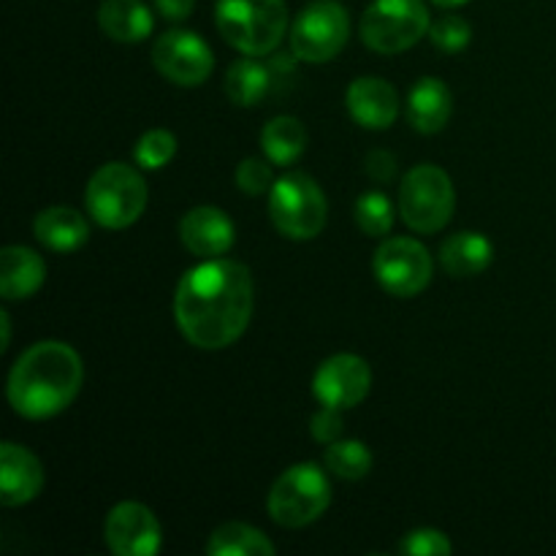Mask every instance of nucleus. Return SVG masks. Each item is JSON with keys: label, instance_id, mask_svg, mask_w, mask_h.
I'll list each match as a JSON object with an SVG mask.
<instances>
[{"label": "nucleus", "instance_id": "obj_1", "mask_svg": "<svg viewBox=\"0 0 556 556\" xmlns=\"http://www.w3.org/2000/svg\"><path fill=\"white\" fill-rule=\"evenodd\" d=\"M255 307L253 275L231 258H206L179 280L174 318L190 345L223 351L248 331Z\"/></svg>", "mask_w": 556, "mask_h": 556}, {"label": "nucleus", "instance_id": "obj_25", "mask_svg": "<svg viewBox=\"0 0 556 556\" xmlns=\"http://www.w3.org/2000/svg\"><path fill=\"white\" fill-rule=\"evenodd\" d=\"M326 470L342 481H362L372 470V451L362 440H337L326 448Z\"/></svg>", "mask_w": 556, "mask_h": 556}, {"label": "nucleus", "instance_id": "obj_24", "mask_svg": "<svg viewBox=\"0 0 556 556\" xmlns=\"http://www.w3.org/2000/svg\"><path fill=\"white\" fill-rule=\"evenodd\" d=\"M210 556H275V543L255 527L242 521L220 525L206 543Z\"/></svg>", "mask_w": 556, "mask_h": 556}, {"label": "nucleus", "instance_id": "obj_15", "mask_svg": "<svg viewBox=\"0 0 556 556\" xmlns=\"http://www.w3.org/2000/svg\"><path fill=\"white\" fill-rule=\"evenodd\" d=\"M43 489V467L36 454L16 443L0 445V503L20 508L36 500Z\"/></svg>", "mask_w": 556, "mask_h": 556}, {"label": "nucleus", "instance_id": "obj_5", "mask_svg": "<svg viewBox=\"0 0 556 556\" xmlns=\"http://www.w3.org/2000/svg\"><path fill=\"white\" fill-rule=\"evenodd\" d=\"M331 503V483L320 465L315 462H299L288 467L275 486L269 489L266 508L275 525L286 530H299L313 521H318L326 514Z\"/></svg>", "mask_w": 556, "mask_h": 556}, {"label": "nucleus", "instance_id": "obj_2", "mask_svg": "<svg viewBox=\"0 0 556 556\" xmlns=\"http://www.w3.org/2000/svg\"><path fill=\"white\" fill-rule=\"evenodd\" d=\"M85 367L79 353L58 340L27 348L9 372V405L16 416L47 421L63 413L81 391Z\"/></svg>", "mask_w": 556, "mask_h": 556}, {"label": "nucleus", "instance_id": "obj_22", "mask_svg": "<svg viewBox=\"0 0 556 556\" xmlns=\"http://www.w3.org/2000/svg\"><path fill=\"white\" fill-rule=\"evenodd\" d=\"M494 258V248L483 233L459 231L451 233L440 244V264L451 277H476L489 269Z\"/></svg>", "mask_w": 556, "mask_h": 556}, {"label": "nucleus", "instance_id": "obj_10", "mask_svg": "<svg viewBox=\"0 0 556 556\" xmlns=\"http://www.w3.org/2000/svg\"><path fill=\"white\" fill-rule=\"evenodd\" d=\"M375 277L391 296L410 299L432 282V255L418 239L391 237L375 250Z\"/></svg>", "mask_w": 556, "mask_h": 556}, {"label": "nucleus", "instance_id": "obj_31", "mask_svg": "<svg viewBox=\"0 0 556 556\" xmlns=\"http://www.w3.org/2000/svg\"><path fill=\"white\" fill-rule=\"evenodd\" d=\"M342 410L340 407H329V405H320V410L315 413L313 421H309V432L313 438L318 440L320 445H331L342 438Z\"/></svg>", "mask_w": 556, "mask_h": 556}, {"label": "nucleus", "instance_id": "obj_19", "mask_svg": "<svg viewBox=\"0 0 556 556\" xmlns=\"http://www.w3.org/2000/svg\"><path fill=\"white\" fill-rule=\"evenodd\" d=\"M33 233L43 248L65 255L76 253L90 239V226H87L85 215L74 206H49L36 215Z\"/></svg>", "mask_w": 556, "mask_h": 556}, {"label": "nucleus", "instance_id": "obj_7", "mask_svg": "<svg viewBox=\"0 0 556 556\" xmlns=\"http://www.w3.org/2000/svg\"><path fill=\"white\" fill-rule=\"evenodd\" d=\"M456 190L448 174L434 163L410 168L400 185V212L416 233H438L454 217Z\"/></svg>", "mask_w": 556, "mask_h": 556}, {"label": "nucleus", "instance_id": "obj_17", "mask_svg": "<svg viewBox=\"0 0 556 556\" xmlns=\"http://www.w3.org/2000/svg\"><path fill=\"white\" fill-rule=\"evenodd\" d=\"M454 112V96L448 85L434 76H424L407 92V123L424 136L440 134Z\"/></svg>", "mask_w": 556, "mask_h": 556}, {"label": "nucleus", "instance_id": "obj_33", "mask_svg": "<svg viewBox=\"0 0 556 556\" xmlns=\"http://www.w3.org/2000/svg\"><path fill=\"white\" fill-rule=\"evenodd\" d=\"M155 9L161 11L163 20L168 22H182L193 14L195 0H155Z\"/></svg>", "mask_w": 556, "mask_h": 556}, {"label": "nucleus", "instance_id": "obj_26", "mask_svg": "<svg viewBox=\"0 0 556 556\" xmlns=\"http://www.w3.org/2000/svg\"><path fill=\"white\" fill-rule=\"evenodd\" d=\"M356 223L367 237H386L394 226V204L380 190H367L356 201Z\"/></svg>", "mask_w": 556, "mask_h": 556}, {"label": "nucleus", "instance_id": "obj_12", "mask_svg": "<svg viewBox=\"0 0 556 556\" xmlns=\"http://www.w3.org/2000/svg\"><path fill=\"white\" fill-rule=\"evenodd\" d=\"M369 389H372V369L356 353H337L326 358L313 378L315 400L340 410L362 405Z\"/></svg>", "mask_w": 556, "mask_h": 556}, {"label": "nucleus", "instance_id": "obj_28", "mask_svg": "<svg viewBox=\"0 0 556 556\" xmlns=\"http://www.w3.org/2000/svg\"><path fill=\"white\" fill-rule=\"evenodd\" d=\"M470 38L472 27L465 16L445 14L440 20H434L432 27H429V41L438 49H443V52H462L470 43Z\"/></svg>", "mask_w": 556, "mask_h": 556}, {"label": "nucleus", "instance_id": "obj_20", "mask_svg": "<svg viewBox=\"0 0 556 556\" xmlns=\"http://www.w3.org/2000/svg\"><path fill=\"white\" fill-rule=\"evenodd\" d=\"M277 74L271 68V63H261V60L244 58L233 60L226 71V96L228 101L237 103V106H258L261 101H266L271 90L277 87Z\"/></svg>", "mask_w": 556, "mask_h": 556}, {"label": "nucleus", "instance_id": "obj_4", "mask_svg": "<svg viewBox=\"0 0 556 556\" xmlns=\"http://www.w3.org/2000/svg\"><path fill=\"white\" fill-rule=\"evenodd\" d=\"M147 190L144 177L128 163H103L90 177L85 190V204L92 220L109 231H123L134 226L147 210Z\"/></svg>", "mask_w": 556, "mask_h": 556}, {"label": "nucleus", "instance_id": "obj_34", "mask_svg": "<svg viewBox=\"0 0 556 556\" xmlns=\"http://www.w3.org/2000/svg\"><path fill=\"white\" fill-rule=\"evenodd\" d=\"M0 326H3V340H0V353H5L9 351V342H11V315L5 313H0Z\"/></svg>", "mask_w": 556, "mask_h": 556}, {"label": "nucleus", "instance_id": "obj_16", "mask_svg": "<svg viewBox=\"0 0 556 556\" xmlns=\"http://www.w3.org/2000/svg\"><path fill=\"white\" fill-rule=\"evenodd\" d=\"M351 117L367 130H386L394 125L400 114V96L394 87L380 76H358L345 92Z\"/></svg>", "mask_w": 556, "mask_h": 556}, {"label": "nucleus", "instance_id": "obj_8", "mask_svg": "<svg viewBox=\"0 0 556 556\" xmlns=\"http://www.w3.org/2000/svg\"><path fill=\"white\" fill-rule=\"evenodd\" d=\"M429 27L424 0H375L362 16V41L378 54H400L429 36Z\"/></svg>", "mask_w": 556, "mask_h": 556}, {"label": "nucleus", "instance_id": "obj_3", "mask_svg": "<svg viewBox=\"0 0 556 556\" xmlns=\"http://www.w3.org/2000/svg\"><path fill=\"white\" fill-rule=\"evenodd\" d=\"M215 25L228 47L250 58H266L288 30L286 0H217Z\"/></svg>", "mask_w": 556, "mask_h": 556}, {"label": "nucleus", "instance_id": "obj_14", "mask_svg": "<svg viewBox=\"0 0 556 556\" xmlns=\"http://www.w3.org/2000/svg\"><path fill=\"white\" fill-rule=\"evenodd\" d=\"M179 239L195 258H220L233 248L237 228L220 206H193L179 220Z\"/></svg>", "mask_w": 556, "mask_h": 556}, {"label": "nucleus", "instance_id": "obj_27", "mask_svg": "<svg viewBox=\"0 0 556 556\" xmlns=\"http://www.w3.org/2000/svg\"><path fill=\"white\" fill-rule=\"evenodd\" d=\"M174 155H177V136L166 128L147 130V134L136 141L134 157L141 168H147V172H157V168L166 166Z\"/></svg>", "mask_w": 556, "mask_h": 556}, {"label": "nucleus", "instance_id": "obj_13", "mask_svg": "<svg viewBox=\"0 0 556 556\" xmlns=\"http://www.w3.org/2000/svg\"><path fill=\"white\" fill-rule=\"evenodd\" d=\"M103 541L117 556H155L163 546L161 521L147 505L128 500L109 510Z\"/></svg>", "mask_w": 556, "mask_h": 556}, {"label": "nucleus", "instance_id": "obj_32", "mask_svg": "<svg viewBox=\"0 0 556 556\" xmlns=\"http://www.w3.org/2000/svg\"><path fill=\"white\" fill-rule=\"evenodd\" d=\"M367 174L375 182H391L396 177V157L386 150H372L367 155Z\"/></svg>", "mask_w": 556, "mask_h": 556}, {"label": "nucleus", "instance_id": "obj_30", "mask_svg": "<svg viewBox=\"0 0 556 556\" xmlns=\"http://www.w3.org/2000/svg\"><path fill=\"white\" fill-rule=\"evenodd\" d=\"M400 552L407 556H448L454 546H451L448 535L432 530V527H424V530H413L402 538Z\"/></svg>", "mask_w": 556, "mask_h": 556}, {"label": "nucleus", "instance_id": "obj_18", "mask_svg": "<svg viewBox=\"0 0 556 556\" xmlns=\"http://www.w3.org/2000/svg\"><path fill=\"white\" fill-rule=\"evenodd\" d=\"M47 280V264L41 255L22 244H11L0 253V293L5 302L30 299Z\"/></svg>", "mask_w": 556, "mask_h": 556}, {"label": "nucleus", "instance_id": "obj_9", "mask_svg": "<svg viewBox=\"0 0 556 556\" xmlns=\"http://www.w3.org/2000/svg\"><path fill=\"white\" fill-rule=\"evenodd\" d=\"M351 16L334 0H315L299 11L291 27V52L304 63H329L345 49Z\"/></svg>", "mask_w": 556, "mask_h": 556}, {"label": "nucleus", "instance_id": "obj_11", "mask_svg": "<svg viewBox=\"0 0 556 556\" xmlns=\"http://www.w3.org/2000/svg\"><path fill=\"white\" fill-rule=\"evenodd\" d=\"M152 65L172 85L199 87L215 71V54L199 33L168 30L152 47Z\"/></svg>", "mask_w": 556, "mask_h": 556}, {"label": "nucleus", "instance_id": "obj_35", "mask_svg": "<svg viewBox=\"0 0 556 556\" xmlns=\"http://www.w3.org/2000/svg\"><path fill=\"white\" fill-rule=\"evenodd\" d=\"M434 5H440V9H459V5L470 3V0H432Z\"/></svg>", "mask_w": 556, "mask_h": 556}, {"label": "nucleus", "instance_id": "obj_23", "mask_svg": "<svg viewBox=\"0 0 556 556\" xmlns=\"http://www.w3.org/2000/svg\"><path fill=\"white\" fill-rule=\"evenodd\" d=\"M261 147H264V155L275 166H293L302 157V152L307 150V128L296 117L282 114V117L269 119L264 125Z\"/></svg>", "mask_w": 556, "mask_h": 556}, {"label": "nucleus", "instance_id": "obj_6", "mask_svg": "<svg viewBox=\"0 0 556 556\" xmlns=\"http://www.w3.org/2000/svg\"><path fill=\"white\" fill-rule=\"evenodd\" d=\"M269 217L282 237L307 242L326 228L329 204L320 185L309 174L288 172L271 185Z\"/></svg>", "mask_w": 556, "mask_h": 556}, {"label": "nucleus", "instance_id": "obj_21", "mask_svg": "<svg viewBox=\"0 0 556 556\" xmlns=\"http://www.w3.org/2000/svg\"><path fill=\"white\" fill-rule=\"evenodd\" d=\"M98 25L119 43H141L150 38L155 20L144 0H103L98 9Z\"/></svg>", "mask_w": 556, "mask_h": 556}, {"label": "nucleus", "instance_id": "obj_29", "mask_svg": "<svg viewBox=\"0 0 556 556\" xmlns=\"http://www.w3.org/2000/svg\"><path fill=\"white\" fill-rule=\"evenodd\" d=\"M269 163H271L269 157H266V161L264 157H244V161L237 166V174H233V179H237V188L248 195L269 193L271 185L277 182L275 172H271Z\"/></svg>", "mask_w": 556, "mask_h": 556}]
</instances>
